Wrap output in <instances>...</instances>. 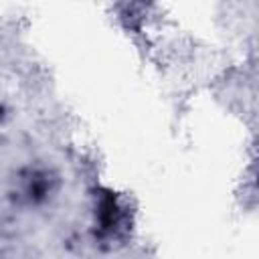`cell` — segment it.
<instances>
[{
    "label": "cell",
    "instance_id": "cell-1",
    "mask_svg": "<svg viewBox=\"0 0 259 259\" xmlns=\"http://www.w3.org/2000/svg\"><path fill=\"white\" fill-rule=\"evenodd\" d=\"M61 180L57 172L45 166H28L18 172L10 196L20 206H45L57 196Z\"/></svg>",
    "mask_w": 259,
    "mask_h": 259
},
{
    "label": "cell",
    "instance_id": "cell-2",
    "mask_svg": "<svg viewBox=\"0 0 259 259\" xmlns=\"http://www.w3.org/2000/svg\"><path fill=\"white\" fill-rule=\"evenodd\" d=\"M123 210L113 196H105L97 206V223L101 233H117L121 229Z\"/></svg>",
    "mask_w": 259,
    "mask_h": 259
}]
</instances>
